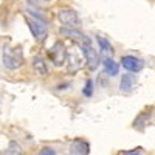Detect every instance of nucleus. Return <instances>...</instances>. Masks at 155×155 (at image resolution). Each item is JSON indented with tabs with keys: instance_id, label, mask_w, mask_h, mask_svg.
<instances>
[{
	"instance_id": "7ed1b4c3",
	"label": "nucleus",
	"mask_w": 155,
	"mask_h": 155,
	"mask_svg": "<svg viewBox=\"0 0 155 155\" xmlns=\"http://www.w3.org/2000/svg\"><path fill=\"white\" fill-rule=\"evenodd\" d=\"M84 61H85V58H84V53H82L81 47H71V48L67 50V59H65V62H67L68 73H71V74L78 73V70L84 65Z\"/></svg>"
},
{
	"instance_id": "39448f33",
	"label": "nucleus",
	"mask_w": 155,
	"mask_h": 155,
	"mask_svg": "<svg viewBox=\"0 0 155 155\" xmlns=\"http://www.w3.org/2000/svg\"><path fill=\"white\" fill-rule=\"evenodd\" d=\"M121 65L127 70V71H132V73H138L143 70L144 67V61L140 59L137 56H132V54H127V56H123L121 58Z\"/></svg>"
},
{
	"instance_id": "2eb2a0df",
	"label": "nucleus",
	"mask_w": 155,
	"mask_h": 155,
	"mask_svg": "<svg viewBox=\"0 0 155 155\" xmlns=\"http://www.w3.org/2000/svg\"><path fill=\"white\" fill-rule=\"evenodd\" d=\"M141 152H143V149H141V147H138V149H132V150H126V152H123V153H141Z\"/></svg>"
},
{
	"instance_id": "4468645a",
	"label": "nucleus",
	"mask_w": 155,
	"mask_h": 155,
	"mask_svg": "<svg viewBox=\"0 0 155 155\" xmlns=\"http://www.w3.org/2000/svg\"><path fill=\"white\" fill-rule=\"evenodd\" d=\"M82 93H84V96H92V81H87L85 82V87H84V90H82Z\"/></svg>"
},
{
	"instance_id": "f257e3e1",
	"label": "nucleus",
	"mask_w": 155,
	"mask_h": 155,
	"mask_svg": "<svg viewBox=\"0 0 155 155\" xmlns=\"http://www.w3.org/2000/svg\"><path fill=\"white\" fill-rule=\"evenodd\" d=\"M3 65L9 70H17L23 65L22 47H5L3 48Z\"/></svg>"
},
{
	"instance_id": "0eeeda50",
	"label": "nucleus",
	"mask_w": 155,
	"mask_h": 155,
	"mask_svg": "<svg viewBox=\"0 0 155 155\" xmlns=\"http://www.w3.org/2000/svg\"><path fill=\"white\" fill-rule=\"evenodd\" d=\"M48 54H50L51 62H53L56 67H61L62 64H65V59H67V50L64 48V45H61L59 42L54 44V47L51 48V51H50Z\"/></svg>"
},
{
	"instance_id": "20e7f679",
	"label": "nucleus",
	"mask_w": 155,
	"mask_h": 155,
	"mask_svg": "<svg viewBox=\"0 0 155 155\" xmlns=\"http://www.w3.org/2000/svg\"><path fill=\"white\" fill-rule=\"evenodd\" d=\"M58 20L61 22V25L64 27H79L81 25V20H79V16L70 8H64V9H59L58 11Z\"/></svg>"
},
{
	"instance_id": "f03ea898",
	"label": "nucleus",
	"mask_w": 155,
	"mask_h": 155,
	"mask_svg": "<svg viewBox=\"0 0 155 155\" xmlns=\"http://www.w3.org/2000/svg\"><path fill=\"white\" fill-rule=\"evenodd\" d=\"M79 42H81V48H82V53H84V58H85V62H87V68L90 71H95L99 67V54L96 53V50L92 47L90 37L82 34Z\"/></svg>"
},
{
	"instance_id": "f8f14e48",
	"label": "nucleus",
	"mask_w": 155,
	"mask_h": 155,
	"mask_svg": "<svg viewBox=\"0 0 155 155\" xmlns=\"http://www.w3.org/2000/svg\"><path fill=\"white\" fill-rule=\"evenodd\" d=\"M96 42H98L99 50L102 51V53H109V54L113 56V48H112V45H110V42L107 41V39L101 37V36H96Z\"/></svg>"
},
{
	"instance_id": "423d86ee",
	"label": "nucleus",
	"mask_w": 155,
	"mask_h": 155,
	"mask_svg": "<svg viewBox=\"0 0 155 155\" xmlns=\"http://www.w3.org/2000/svg\"><path fill=\"white\" fill-rule=\"evenodd\" d=\"M27 23H28V27L33 33V36L37 39V41H44V39L47 37V23L44 22H39L36 19H31V17H27Z\"/></svg>"
},
{
	"instance_id": "9b49d317",
	"label": "nucleus",
	"mask_w": 155,
	"mask_h": 155,
	"mask_svg": "<svg viewBox=\"0 0 155 155\" xmlns=\"http://www.w3.org/2000/svg\"><path fill=\"white\" fill-rule=\"evenodd\" d=\"M104 71L109 74V76H116L118 74V71H120V67H118V64H116L112 58H107V59H104Z\"/></svg>"
},
{
	"instance_id": "1a4fd4ad",
	"label": "nucleus",
	"mask_w": 155,
	"mask_h": 155,
	"mask_svg": "<svg viewBox=\"0 0 155 155\" xmlns=\"http://www.w3.org/2000/svg\"><path fill=\"white\" fill-rule=\"evenodd\" d=\"M70 152L71 153H88L90 152L88 143H87V141H84V140H74L73 143H71Z\"/></svg>"
},
{
	"instance_id": "dca6fc26",
	"label": "nucleus",
	"mask_w": 155,
	"mask_h": 155,
	"mask_svg": "<svg viewBox=\"0 0 155 155\" xmlns=\"http://www.w3.org/2000/svg\"><path fill=\"white\" fill-rule=\"evenodd\" d=\"M41 153H56V150L54 149H50V147H45V149L41 150Z\"/></svg>"
},
{
	"instance_id": "9d476101",
	"label": "nucleus",
	"mask_w": 155,
	"mask_h": 155,
	"mask_svg": "<svg viewBox=\"0 0 155 155\" xmlns=\"http://www.w3.org/2000/svg\"><path fill=\"white\" fill-rule=\"evenodd\" d=\"M33 68H34V71H36L37 74H41V76H45V74L48 73V67H47L45 61H44L41 56H36V58L33 59Z\"/></svg>"
},
{
	"instance_id": "ddd939ff",
	"label": "nucleus",
	"mask_w": 155,
	"mask_h": 155,
	"mask_svg": "<svg viewBox=\"0 0 155 155\" xmlns=\"http://www.w3.org/2000/svg\"><path fill=\"white\" fill-rule=\"evenodd\" d=\"M59 31H61V34H65V36L74 39V41H78V42H79V41H81V37H82V34H81L79 31L74 30V28H71V27H62Z\"/></svg>"
},
{
	"instance_id": "6e6552de",
	"label": "nucleus",
	"mask_w": 155,
	"mask_h": 155,
	"mask_svg": "<svg viewBox=\"0 0 155 155\" xmlns=\"http://www.w3.org/2000/svg\"><path fill=\"white\" fill-rule=\"evenodd\" d=\"M135 85H137V78L134 74H129V73L123 74L121 85H120V88L123 90V92H130V90H134Z\"/></svg>"
}]
</instances>
